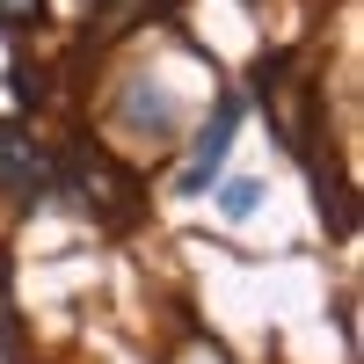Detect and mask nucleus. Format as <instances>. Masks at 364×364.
I'll return each instance as SVG.
<instances>
[{"label": "nucleus", "instance_id": "f257e3e1", "mask_svg": "<svg viewBox=\"0 0 364 364\" xmlns=\"http://www.w3.org/2000/svg\"><path fill=\"white\" fill-rule=\"evenodd\" d=\"M51 182H58V168L37 146V132L29 124H0V190H8L15 204H37Z\"/></svg>", "mask_w": 364, "mask_h": 364}, {"label": "nucleus", "instance_id": "39448f33", "mask_svg": "<svg viewBox=\"0 0 364 364\" xmlns=\"http://www.w3.org/2000/svg\"><path fill=\"white\" fill-rule=\"evenodd\" d=\"M255 197H262V182H226V190H219V204L233 211V219H248V211H255Z\"/></svg>", "mask_w": 364, "mask_h": 364}, {"label": "nucleus", "instance_id": "20e7f679", "mask_svg": "<svg viewBox=\"0 0 364 364\" xmlns=\"http://www.w3.org/2000/svg\"><path fill=\"white\" fill-rule=\"evenodd\" d=\"M44 22V0H0V29H29Z\"/></svg>", "mask_w": 364, "mask_h": 364}, {"label": "nucleus", "instance_id": "f03ea898", "mask_svg": "<svg viewBox=\"0 0 364 364\" xmlns=\"http://www.w3.org/2000/svg\"><path fill=\"white\" fill-rule=\"evenodd\" d=\"M233 132H240V102L226 95V102H211V124L197 132L190 161H182V175H175V190H182V197H197V190H211V182H219V168H226V146H233Z\"/></svg>", "mask_w": 364, "mask_h": 364}, {"label": "nucleus", "instance_id": "7ed1b4c3", "mask_svg": "<svg viewBox=\"0 0 364 364\" xmlns=\"http://www.w3.org/2000/svg\"><path fill=\"white\" fill-rule=\"evenodd\" d=\"M154 8L161 0H87V29H95V37H124V29L146 22Z\"/></svg>", "mask_w": 364, "mask_h": 364}]
</instances>
